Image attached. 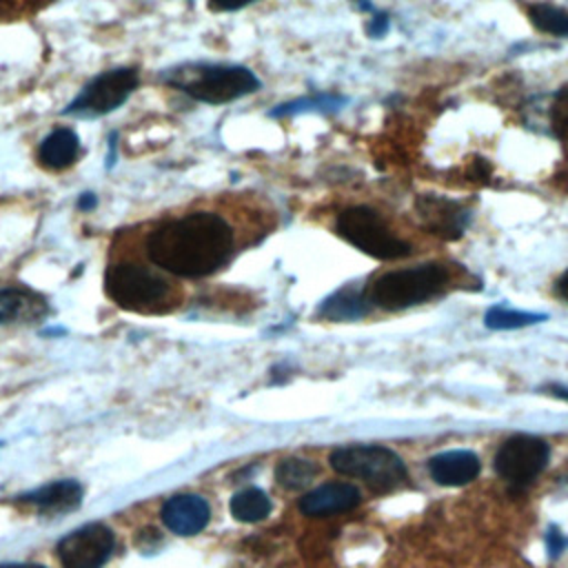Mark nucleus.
Wrapping results in <instances>:
<instances>
[{
    "label": "nucleus",
    "mask_w": 568,
    "mask_h": 568,
    "mask_svg": "<svg viewBox=\"0 0 568 568\" xmlns=\"http://www.w3.org/2000/svg\"><path fill=\"white\" fill-rule=\"evenodd\" d=\"M231 513L237 521H260L271 513V499L260 488H244L233 495L231 499Z\"/></svg>",
    "instance_id": "nucleus-20"
},
{
    "label": "nucleus",
    "mask_w": 568,
    "mask_h": 568,
    "mask_svg": "<svg viewBox=\"0 0 568 568\" xmlns=\"http://www.w3.org/2000/svg\"><path fill=\"white\" fill-rule=\"evenodd\" d=\"M550 448L532 435H515L506 439L495 455V470L513 486L530 484L548 464Z\"/></svg>",
    "instance_id": "nucleus-8"
},
{
    "label": "nucleus",
    "mask_w": 568,
    "mask_h": 568,
    "mask_svg": "<svg viewBox=\"0 0 568 568\" xmlns=\"http://www.w3.org/2000/svg\"><path fill=\"white\" fill-rule=\"evenodd\" d=\"M22 499L38 506L44 513L71 510L82 501V486L75 479H60L22 495Z\"/></svg>",
    "instance_id": "nucleus-16"
},
{
    "label": "nucleus",
    "mask_w": 568,
    "mask_h": 568,
    "mask_svg": "<svg viewBox=\"0 0 568 568\" xmlns=\"http://www.w3.org/2000/svg\"><path fill=\"white\" fill-rule=\"evenodd\" d=\"M544 313H528V311H515L506 306H490L484 315V324L490 331H510V328H524L537 322H544Z\"/></svg>",
    "instance_id": "nucleus-21"
},
{
    "label": "nucleus",
    "mask_w": 568,
    "mask_h": 568,
    "mask_svg": "<svg viewBox=\"0 0 568 568\" xmlns=\"http://www.w3.org/2000/svg\"><path fill=\"white\" fill-rule=\"evenodd\" d=\"M44 313H47V300L40 293L31 288H20V286L0 288V324L38 320Z\"/></svg>",
    "instance_id": "nucleus-15"
},
{
    "label": "nucleus",
    "mask_w": 568,
    "mask_h": 568,
    "mask_svg": "<svg viewBox=\"0 0 568 568\" xmlns=\"http://www.w3.org/2000/svg\"><path fill=\"white\" fill-rule=\"evenodd\" d=\"M415 209L426 231L444 240H457L470 224V211L462 202L444 195L424 193L417 197Z\"/></svg>",
    "instance_id": "nucleus-10"
},
{
    "label": "nucleus",
    "mask_w": 568,
    "mask_h": 568,
    "mask_svg": "<svg viewBox=\"0 0 568 568\" xmlns=\"http://www.w3.org/2000/svg\"><path fill=\"white\" fill-rule=\"evenodd\" d=\"M528 18L532 27L546 36L568 38V11L550 2H532L528 7Z\"/></svg>",
    "instance_id": "nucleus-19"
},
{
    "label": "nucleus",
    "mask_w": 568,
    "mask_h": 568,
    "mask_svg": "<svg viewBox=\"0 0 568 568\" xmlns=\"http://www.w3.org/2000/svg\"><path fill=\"white\" fill-rule=\"evenodd\" d=\"M566 544H568V539H566V537H561L557 528L548 530V550H550V555H552V557H557Z\"/></svg>",
    "instance_id": "nucleus-26"
},
{
    "label": "nucleus",
    "mask_w": 568,
    "mask_h": 568,
    "mask_svg": "<svg viewBox=\"0 0 568 568\" xmlns=\"http://www.w3.org/2000/svg\"><path fill=\"white\" fill-rule=\"evenodd\" d=\"M146 257L162 271L197 280L220 271L235 251V231L217 211H189L164 220L146 235Z\"/></svg>",
    "instance_id": "nucleus-1"
},
{
    "label": "nucleus",
    "mask_w": 568,
    "mask_h": 568,
    "mask_svg": "<svg viewBox=\"0 0 568 568\" xmlns=\"http://www.w3.org/2000/svg\"><path fill=\"white\" fill-rule=\"evenodd\" d=\"M335 231L357 251L375 260H399L410 255V244L386 224L379 211L366 204L342 209L335 217Z\"/></svg>",
    "instance_id": "nucleus-4"
},
{
    "label": "nucleus",
    "mask_w": 568,
    "mask_h": 568,
    "mask_svg": "<svg viewBox=\"0 0 568 568\" xmlns=\"http://www.w3.org/2000/svg\"><path fill=\"white\" fill-rule=\"evenodd\" d=\"M164 82L204 104H226L260 91L262 80L244 64L193 62L164 73Z\"/></svg>",
    "instance_id": "nucleus-2"
},
{
    "label": "nucleus",
    "mask_w": 568,
    "mask_h": 568,
    "mask_svg": "<svg viewBox=\"0 0 568 568\" xmlns=\"http://www.w3.org/2000/svg\"><path fill=\"white\" fill-rule=\"evenodd\" d=\"M315 475H317V466L313 462L300 459V457H288V459L280 462L275 468L277 484L288 490H300V488L308 486Z\"/></svg>",
    "instance_id": "nucleus-22"
},
{
    "label": "nucleus",
    "mask_w": 568,
    "mask_h": 568,
    "mask_svg": "<svg viewBox=\"0 0 568 568\" xmlns=\"http://www.w3.org/2000/svg\"><path fill=\"white\" fill-rule=\"evenodd\" d=\"M169 280L138 262H115L104 273V293L129 311H149L169 297Z\"/></svg>",
    "instance_id": "nucleus-6"
},
{
    "label": "nucleus",
    "mask_w": 568,
    "mask_h": 568,
    "mask_svg": "<svg viewBox=\"0 0 568 568\" xmlns=\"http://www.w3.org/2000/svg\"><path fill=\"white\" fill-rule=\"evenodd\" d=\"M362 501L359 490L346 481H333L317 486L300 499V510L308 517H324L335 513H346Z\"/></svg>",
    "instance_id": "nucleus-12"
},
{
    "label": "nucleus",
    "mask_w": 568,
    "mask_h": 568,
    "mask_svg": "<svg viewBox=\"0 0 568 568\" xmlns=\"http://www.w3.org/2000/svg\"><path fill=\"white\" fill-rule=\"evenodd\" d=\"M140 82L138 69L133 67H115L91 78L78 95L62 109V115L69 118H102L115 109H120Z\"/></svg>",
    "instance_id": "nucleus-7"
},
{
    "label": "nucleus",
    "mask_w": 568,
    "mask_h": 568,
    "mask_svg": "<svg viewBox=\"0 0 568 568\" xmlns=\"http://www.w3.org/2000/svg\"><path fill=\"white\" fill-rule=\"evenodd\" d=\"M550 393H552L555 397H561V399H566V402H568V388H561V386H550Z\"/></svg>",
    "instance_id": "nucleus-31"
},
{
    "label": "nucleus",
    "mask_w": 568,
    "mask_h": 568,
    "mask_svg": "<svg viewBox=\"0 0 568 568\" xmlns=\"http://www.w3.org/2000/svg\"><path fill=\"white\" fill-rule=\"evenodd\" d=\"M115 158H118V133L111 131V133H109V142H106V162H104L106 171L113 169V164L118 162Z\"/></svg>",
    "instance_id": "nucleus-27"
},
{
    "label": "nucleus",
    "mask_w": 568,
    "mask_h": 568,
    "mask_svg": "<svg viewBox=\"0 0 568 568\" xmlns=\"http://www.w3.org/2000/svg\"><path fill=\"white\" fill-rule=\"evenodd\" d=\"M430 477L442 486H464L479 473V457L470 450H446L428 459Z\"/></svg>",
    "instance_id": "nucleus-13"
},
{
    "label": "nucleus",
    "mask_w": 568,
    "mask_h": 568,
    "mask_svg": "<svg viewBox=\"0 0 568 568\" xmlns=\"http://www.w3.org/2000/svg\"><path fill=\"white\" fill-rule=\"evenodd\" d=\"M211 517V508L200 495H175L162 506L164 526L182 537L197 535Z\"/></svg>",
    "instance_id": "nucleus-11"
},
{
    "label": "nucleus",
    "mask_w": 568,
    "mask_h": 568,
    "mask_svg": "<svg viewBox=\"0 0 568 568\" xmlns=\"http://www.w3.org/2000/svg\"><path fill=\"white\" fill-rule=\"evenodd\" d=\"M75 206H78L80 211L89 213V211H93V209L98 206V195H95V193H91V191H84V193H80V195H78Z\"/></svg>",
    "instance_id": "nucleus-28"
},
{
    "label": "nucleus",
    "mask_w": 568,
    "mask_h": 568,
    "mask_svg": "<svg viewBox=\"0 0 568 568\" xmlns=\"http://www.w3.org/2000/svg\"><path fill=\"white\" fill-rule=\"evenodd\" d=\"M555 293L559 295L561 302L568 304V268L559 275V280H557V284H555Z\"/></svg>",
    "instance_id": "nucleus-29"
},
{
    "label": "nucleus",
    "mask_w": 568,
    "mask_h": 568,
    "mask_svg": "<svg viewBox=\"0 0 568 568\" xmlns=\"http://www.w3.org/2000/svg\"><path fill=\"white\" fill-rule=\"evenodd\" d=\"M348 98L337 95V93H315V95H304L295 98L288 102H282L268 111V118H295L304 113H335L342 106H346Z\"/></svg>",
    "instance_id": "nucleus-18"
},
{
    "label": "nucleus",
    "mask_w": 568,
    "mask_h": 568,
    "mask_svg": "<svg viewBox=\"0 0 568 568\" xmlns=\"http://www.w3.org/2000/svg\"><path fill=\"white\" fill-rule=\"evenodd\" d=\"M371 302L366 297V288L357 286H344L328 295L320 304V315L333 322H346V320H359L371 311Z\"/></svg>",
    "instance_id": "nucleus-17"
},
{
    "label": "nucleus",
    "mask_w": 568,
    "mask_h": 568,
    "mask_svg": "<svg viewBox=\"0 0 568 568\" xmlns=\"http://www.w3.org/2000/svg\"><path fill=\"white\" fill-rule=\"evenodd\" d=\"M548 122L555 138L568 140V84L559 87L552 93L550 106H548Z\"/></svg>",
    "instance_id": "nucleus-23"
},
{
    "label": "nucleus",
    "mask_w": 568,
    "mask_h": 568,
    "mask_svg": "<svg viewBox=\"0 0 568 568\" xmlns=\"http://www.w3.org/2000/svg\"><path fill=\"white\" fill-rule=\"evenodd\" d=\"M390 29V16L386 11H373L366 24V31L371 38H382Z\"/></svg>",
    "instance_id": "nucleus-24"
},
{
    "label": "nucleus",
    "mask_w": 568,
    "mask_h": 568,
    "mask_svg": "<svg viewBox=\"0 0 568 568\" xmlns=\"http://www.w3.org/2000/svg\"><path fill=\"white\" fill-rule=\"evenodd\" d=\"M331 466L339 475L359 477L373 490H395L408 479V470L397 453L386 446L355 444L342 446L331 453Z\"/></svg>",
    "instance_id": "nucleus-5"
},
{
    "label": "nucleus",
    "mask_w": 568,
    "mask_h": 568,
    "mask_svg": "<svg viewBox=\"0 0 568 568\" xmlns=\"http://www.w3.org/2000/svg\"><path fill=\"white\" fill-rule=\"evenodd\" d=\"M80 135L69 126H58L38 146V160L51 171L71 166L80 155Z\"/></svg>",
    "instance_id": "nucleus-14"
},
{
    "label": "nucleus",
    "mask_w": 568,
    "mask_h": 568,
    "mask_svg": "<svg viewBox=\"0 0 568 568\" xmlns=\"http://www.w3.org/2000/svg\"><path fill=\"white\" fill-rule=\"evenodd\" d=\"M253 2H257V0H209V9L215 13H229V11L244 9Z\"/></svg>",
    "instance_id": "nucleus-25"
},
{
    "label": "nucleus",
    "mask_w": 568,
    "mask_h": 568,
    "mask_svg": "<svg viewBox=\"0 0 568 568\" xmlns=\"http://www.w3.org/2000/svg\"><path fill=\"white\" fill-rule=\"evenodd\" d=\"M0 568H44V566H40V564H4Z\"/></svg>",
    "instance_id": "nucleus-32"
},
{
    "label": "nucleus",
    "mask_w": 568,
    "mask_h": 568,
    "mask_svg": "<svg viewBox=\"0 0 568 568\" xmlns=\"http://www.w3.org/2000/svg\"><path fill=\"white\" fill-rule=\"evenodd\" d=\"M448 268L442 264H417L410 268L386 271L366 286L371 306L399 311L422 304L444 291Z\"/></svg>",
    "instance_id": "nucleus-3"
},
{
    "label": "nucleus",
    "mask_w": 568,
    "mask_h": 568,
    "mask_svg": "<svg viewBox=\"0 0 568 568\" xmlns=\"http://www.w3.org/2000/svg\"><path fill=\"white\" fill-rule=\"evenodd\" d=\"M355 2V7L359 9V11H366V13H373V11H377L375 9V4L371 2V0H353Z\"/></svg>",
    "instance_id": "nucleus-30"
},
{
    "label": "nucleus",
    "mask_w": 568,
    "mask_h": 568,
    "mask_svg": "<svg viewBox=\"0 0 568 568\" xmlns=\"http://www.w3.org/2000/svg\"><path fill=\"white\" fill-rule=\"evenodd\" d=\"M113 546V532L104 524H87L60 539L58 557L64 568H102Z\"/></svg>",
    "instance_id": "nucleus-9"
}]
</instances>
